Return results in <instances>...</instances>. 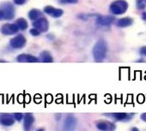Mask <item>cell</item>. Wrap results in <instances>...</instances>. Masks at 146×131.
I'll return each mask as SVG.
<instances>
[{
	"label": "cell",
	"mask_w": 146,
	"mask_h": 131,
	"mask_svg": "<svg viewBox=\"0 0 146 131\" xmlns=\"http://www.w3.org/2000/svg\"><path fill=\"white\" fill-rule=\"evenodd\" d=\"M108 51V45L104 39L98 40L93 47V57L96 62H102Z\"/></svg>",
	"instance_id": "1"
},
{
	"label": "cell",
	"mask_w": 146,
	"mask_h": 131,
	"mask_svg": "<svg viewBox=\"0 0 146 131\" xmlns=\"http://www.w3.org/2000/svg\"><path fill=\"white\" fill-rule=\"evenodd\" d=\"M128 8V4L125 0H117L110 5V11L113 15H122Z\"/></svg>",
	"instance_id": "2"
},
{
	"label": "cell",
	"mask_w": 146,
	"mask_h": 131,
	"mask_svg": "<svg viewBox=\"0 0 146 131\" xmlns=\"http://www.w3.org/2000/svg\"><path fill=\"white\" fill-rule=\"evenodd\" d=\"M1 10L5 15V20H11L15 17L16 10L14 5L10 2H5L0 5Z\"/></svg>",
	"instance_id": "3"
},
{
	"label": "cell",
	"mask_w": 146,
	"mask_h": 131,
	"mask_svg": "<svg viewBox=\"0 0 146 131\" xmlns=\"http://www.w3.org/2000/svg\"><path fill=\"white\" fill-rule=\"evenodd\" d=\"M20 30L19 27L17 26V23H6L4 24L1 28H0V32L5 35H11L18 33Z\"/></svg>",
	"instance_id": "4"
},
{
	"label": "cell",
	"mask_w": 146,
	"mask_h": 131,
	"mask_svg": "<svg viewBox=\"0 0 146 131\" xmlns=\"http://www.w3.org/2000/svg\"><path fill=\"white\" fill-rule=\"evenodd\" d=\"M26 42H27L26 38L23 34H18L11 39L10 45L14 49H21L25 46Z\"/></svg>",
	"instance_id": "5"
},
{
	"label": "cell",
	"mask_w": 146,
	"mask_h": 131,
	"mask_svg": "<svg viewBox=\"0 0 146 131\" xmlns=\"http://www.w3.org/2000/svg\"><path fill=\"white\" fill-rule=\"evenodd\" d=\"M33 27L37 28L38 30H40V32H46L49 28V22L48 21L44 18V17H40L35 21H34L33 22Z\"/></svg>",
	"instance_id": "6"
},
{
	"label": "cell",
	"mask_w": 146,
	"mask_h": 131,
	"mask_svg": "<svg viewBox=\"0 0 146 131\" xmlns=\"http://www.w3.org/2000/svg\"><path fill=\"white\" fill-rule=\"evenodd\" d=\"M107 116L115 119L116 121H129L131 120L133 116L134 113H124V112H115V113H110V114H106Z\"/></svg>",
	"instance_id": "7"
},
{
	"label": "cell",
	"mask_w": 146,
	"mask_h": 131,
	"mask_svg": "<svg viewBox=\"0 0 146 131\" xmlns=\"http://www.w3.org/2000/svg\"><path fill=\"white\" fill-rule=\"evenodd\" d=\"M78 121L76 117L72 115H69L66 117L64 122V130H74L77 127Z\"/></svg>",
	"instance_id": "8"
},
{
	"label": "cell",
	"mask_w": 146,
	"mask_h": 131,
	"mask_svg": "<svg viewBox=\"0 0 146 131\" xmlns=\"http://www.w3.org/2000/svg\"><path fill=\"white\" fill-rule=\"evenodd\" d=\"M17 61L19 63H37L39 62V58L33 55L23 53L17 57Z\"/></svg>",
	"instance_id": "9"
},
{
	"label": "cell",
	"mask_w": 146,
	"mask_h": 131,
	"mask_svg": "<svg viewBox=\"0 0 146 131\" xmlns=\"http://www.w3.org/2000/svg\"><path fill=\"white\" fill-rule=\"evenodd\" d=\"M15 120L16 119L14 116H11V114H2L0 116V124L5 127H10L13 125Z\"/></svg>",
	"instance_id": "10"
},
{
	"label": "cell",
	"mask_w": 146,
	"mask_h": 131,
	"mask_svg": "<svg viewBox=\"0 0 146 131\" xmlns=\"http://www.w3.org/2000/svg\"><path fill=\"white\" fill-rule=\"evenodd\" d=\"M96 128L99 130H104V131H108V130H114L116 126L115 124H113V122H99L96 123Z\"/></svg>",
	"instance_id": "11"
},
{
	"label": "cell",
	"mask_w": 146,
	"mask_h": 131,
	"mask_svg": "<svg viewBox=\"0 0 146 131\" xmlns=\"http://www.w3.org/2000/svg\"><path fill=\"white\" fill-rule=\"evenodd\" d=\"M35 122V117L32 113H26L24 115V122L23 127L25 130H29Z\"/></svg>",
	"instance_id": "12"
},
{
	"label": "cell",
	"mask_w": 146,
	"mask_h": 131,
	"mask_svg": "<svg viewBox=\"0 0 146 131\" xmlns=\"http://www.w3.org/2000/svg\"><path fill=\"white\" fill-rule=\"evenodd\" d=\"M114 20V17L111 16H101L97 18V23L102 26H109Z\"/></svg>",
	"instance_id": "13"
},
{
	"label": "cell",
	"mask_w": 146,
	"mask_h": 131,
	"mask_svg": "<svg viewBox=\"0 0 146 131\" xmlns=\"http://www.w3.org/2000/svg\"><path fill=\"white\" fill-rule=\"evenodd\" d=\"M133 23V20L130 17H124L121 19H119L117 22V26L119 28H126L131 26Z\"/></svg>",
	"instance_id": "14"
},
{
	"label": "cell",
	"mask_w": 146,
	"mask_h": 131,
	"mask_svg": "<svg viewBox=\"0 0 146 131\" xmlns=\"http://www.w3.org/2000/svg\"><path fill=\"white\" fill-rule=\"evenodd\" d=\"M40 60L41 62H43V63H52V62H53V58H52V55L47 51H42L40 53Z\"/></svg>",
	"instance_id": "15"
},
{
	"label": "cell",
	"mask_w": 146,
	"mask_h": 131,
	"mask_svg": "<svg viewBox=\"0 0 146 131\" xmlns=\"http://www.w3.org/2000/svg\"><path fill=\"white\" fill-rule=\"evenodd\" d=\"M28 16H29V18L31 21H35V20H37V19H39L40 17L41 12L37 9H33V10L29 11Z\"/></svg>",
	"instance_id": "16"
},
{
	"label": "cell",
	"mask_w": 146,
	"mask_h": 131,
	"mask_svg": "<svg viewBox=\"0 0 146 131\" xmlns=\"http://www.w3.org/2000/svg\"><path fill=\"white\" fill-rule=\"evenodd\" d=\"M16 23L17 24V26L19 27L20 30H25L28 28V22L24 19V18H19L16 21Z\"/></svg>",
	"instance_id": "17"
},
{
	"label": "cell",
	"mask_w": 146,
	"mask_h": 131,
	"mask_svg": "<svg viewBox=\"0 0 146 131\" xmlns=\"http://www.w3.org/2000/svg\"><path fill=\"white\" fill-rule=\"evenodd\" d=\"M63 14H64L63 10H61V9H54V11H53V12H52V14L51 16H52V17H54V18H58V17H60Z\"/></svg>",
	"instance_id": "18"
},
{
	"label": "cell",
	"mask_w": 146,
	"mask_h": 131,
	"mask_svg": "<svg viewBox=\"0 0 146 131\" xmlns=\"http://www.w3.org/2000/svg\"><path fill=\"white\" fill-rule=\"evenodd\" d=\"M146 0H137V9H144L146 6Z\"/></svg>",
	"instance_id": "19"
},
{
	"label": "cell",
	"mask_w": 146,
	"mask_h": 131,
	"mask_svg": "<svg viewBox=\"0 0 146 131\" xmlns=\"http://www.w3.org/2000/svg\"><path fill=\"white\" fill-rule=\"evenodd\" d=\"M78 0H59V3L62 5H69V4H77Z\"/></svg>",
	"instance_id": "20"
},
{
	"label": "cell",
	"mask_w": 146,
	"mask_h": 131,
	"mask_svg": "<svg viewBox=\"0 0 146 131\" xmlns=\"http://www.w3.org/2000/svg\"><path fill=\"white\" fill-rule=\"evenodd\" d=\"M54 9H55V8H53L52 6H46V7L44 8V12L46 13L47 15H50V16H51V15L52 14Z\"/></svg>",
	"instance_id": "21"
},
{
	"label": "cell",
	"mask_w": 146,
	"mask_h": 131,
	"mask_svg": "<svg viewBox=\"0 0 146 131\" xmlns=\"http://www.w3.org/2000/svg\"><path fill=\"white\" fill-rule=\"evenodd\" d=\"M13 116H14L15 119H16L17 121H18V122L22 121V119L24 117L23 114V113H21V112H16V113H14V114H13Z\"/></svg>",
	"instance_id": "22"
},
{
	"label": "cell",
	"mask_w": 146,
	"mask_h": 131,
	"mask_svg": "<svg viewBox=\"0 0 146 131\" xmlns=\"http://www.w3.org/2000/svg\"><path fill=\"white\" fill-rule=\"evenodd\" d=\"M29 33H30V34H31L32 36H39L40 34V31L38 30V29L35 28H32V29L29 30Z\"/></svg>",
	"instance_id": "23"
},
{
	"label": "cell",
	"mask_w": 146,
	"mask_h": 131,
	"mask_svg": "<svg viewBox=\"0 0 146 131\" xmlns=\"http://www.w3.org/2000/svg\"><path fill=\"white\" fill-rule=\"evenodd\" d=\"M27 0H13V3L17 5H23L26 3Z\"/></svg>",
	"instance_id": "24"
},
{
	"label": "cell",
	"mask_w": 146,
	"mask_h": 131,
	"mask_svg": "<svg viewBox=\"0 0 146 131\" xmlns=\"http://www.w3.org/2000/svg\"><path fill=\"white\" fill-rule=\"evenodd\" d=\"M140 54L143 55V56H146V46L142 47V48L140 49Z\"/></svg>",
	"instance_id": "25"
},
{
	"label": "cell",
	"mask_w": 146,
	"mask_h": 131,
	"mask_svg": "<svg viewBox=\"0 0 146 131\" xmlns=\"http://www.w3.org/2000/svg\"><path fill=\"white\" fill-rule=\"evenodd\" d=\"M141 119L143 121V122H146V113H143V114H141Z\"/></svg>",
	"instance_id": "26"
},
{
	"label": "cell",
	"mask_w": 146,
	"mask_h": 131,
	"mask_svg": "<svg viewBox=\"0 0 146 131\" xmlns=\"http://www.w3.org/2000/svg\"><path fill=\"white\" fill-rule=\"evenodd\" d=\"M5 19V15H4V13H3V11L0 10V21L1 20H4Z\"/></svg>",
	"instance_id": "27"
},
{
	"label": "cell",
	"mask_w": 146,
	"mask_h": 131,
	"mask_svg": "<svg viewBox=\"0 0 146 131\" xmlns=\"http://www.w3.org/2000/svg\"><path fill=\"white\" fill-rule=\"evenodd\" d=\"M142 18H143V20L146 21V12H143V15H142Z\"/></svg>",
	"instance_id": "28"
},
{
	"label": "cell",
	"mask_w": 146,
	"mask_h": 131,
	"mask_svg": "<svg viewBox=\"0 0 146 131\" xmlns=\"http://www.w3.org/2000/svg\"><path fill=\"white\" fill-rule=\"evenodd\" d=\"M131 130H132V131H137L138 129H137V128H131Z\"/></svg>",
	"instance_id": "29"
},
{
	"label": "cell",
	"mask_w": 146,
	"mask_h": 131,
	"mask_svg": "<svg viewBox=\"0 0 146 131\" xmlns=\"http://www.w3.org/2000/svg\"><path fill=\"white\" fill-rule=\"evenodd\" d=\"M0 62H3V63H4V62H5V60H0Z\"/></svg>",
	"instance_id": "30"
}]
</instances>
